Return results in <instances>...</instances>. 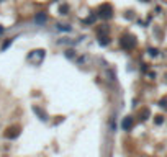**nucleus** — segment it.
<instances>
[{"mask_svg": "<svg viewBox=\"0 0 167 157\" xmlns=\"http://www.w3.org/2000/svg\"><path fill=\"white\" fill-rule=\"evenodd\" d=\"M98 17L103 18V20H110V18L113 17V7L110 5V3H103V5H100Z\"/></svg>", "mask_w": 167, "mask_h": 157, "instance_id": "nucleus-1", "label": "nucleus"}, {"mask_svg": "<svg viewBox=\"0 0 167 157\" xmlns=\"http://www.w3.org/2000/svg\"><path fill=\"white\" fill-rule=\"evenodd\" d=\"M120 44L123 49H133V47L136 46V39H135V36L133 35H125V36H121V39H120Z\"/></svg>", "mask_w": 167, "mask_h": 157, "instance_id": "nucleus-2", "label": "nucleus"}, {"mask_svg": "<svg viewBox=\"0 0 167 157\" xmlns=\"http://www.w3.org/2000/svg\"><path fill=\"white\" fill-rule=\"evenodd\" d=\"M20 131H21L20 126H10V128H7V129H5L3 136H5L7 139H15V137L20 136Z\"/></svg>", "mask_w": 167, "mask_h": 157, "instance_id": "nucleus-3", "label": "nucleus"}, {"mask_svg": "<svg viewBox=\"0 0 167 157\" xmlns=\"http://www.w3.org/2000/svg\"><path fill=\"white\" fill-rule=\"evenodd\" d=\"M43 58H44V51H41V49H38V51H33L30 56H28V61H33L35 59L36 61V64H40Z\"/></svg>", "mask_w": 167, "mask_h": 157, "instance_id": "nucleus-4", "label": "nucleus"}, {"mask_svg": "<svg viewBox=\"0 0 167 157\" xmlns=\"http://www.w3.org/2000/svg\"><path fill=\"white\" fill-rule=\"evenodd\" d=\"M123 129H125V131H128V129H131V128H133V118L131 116H126L125 118V120H123Z\"/></svg>", "mask_w": 167, "mask_h": 157, "instance_id": "nucleus-5", "label": "nucleus"}, {"mask_svg": "<svg viewBox=\"0 0 167 157\" xmlns=\"http://www.w3.org/2000/svg\"><path fill=\"white\" fill-rule=\"evenodd\" d=\"M35 21L36 23H44L46 21V13H38L35 17Z\"/></svg>", "mask_w": 167, "mask_h": 157, "instance_id": "nucleus-6", "label": "nucleus"}, {"mask_svg": "<svg viewBox=\"0 0 167 157\" xmlns=\"http://www.w3.org/2000/svg\"><path fill=\"white\" fill-rule=\"evenodd\" d=\"M33 110H35V113H38V115L41 116V120H46V113L43 111L41 108H38V107H35V108H33Z\"/></svg>", "mask_w": 167, "mask_h": 157, "instance_id": "nucleus-7", "label": "nucleus"}, {"mask_svg": "<svg viewBox=\"0 0 167 157\" xmlns=\"http://www.w3.org/2000/svg\"><path fill=\"white\" fill-rule=\"evenodd\" d=\"M139 118H141V120H147V118H149V110H147V108H144V110H142V113H139Z\"/></svg>", "mask_w": 167, "mask_h": 157, "instance_id": "nucleus-8", "label": "nucleus"}, {"mask_svg": "<svg viewBox=\"0 0 167 157\" xmlns=\"http://www.w3.org/2000/svg\"><path fill=\"white\" fill-rule=\"evenodd\" d=\"M108 43H110V39H108V38L107 36H100V44H108Z\"/></svg>", "mask_w": 167, "mask_h": 157, "instance_id": "nucleus-9", "label": "nucleus"}, {"mask_svg": "<svg viewBox=\"0 0 167 157\" xmlns=\"http://www.w3.org/2000/svg\"><path fill=\"white\" fill-rule=\"evenodd\" d=\"M69 8H67V5H64V7H61V13H63V15H66V12H67Z\"/></svg>", "mask_w": 167, "mask_h": 157, "instance_id": "nucleus-10", "label": "nucleus"}, {"mask_svg": "<svg viewBox=\"0 0 167 157\" xmlns=\"http://www.w3.org/2000/svg\"><path fill=\"white\" fill-rule=\"evenodd\" d=\"M165 103H167V98H162V100H161V107H164V108H165V107H167Z\"/></svg>", "mask_w": 167, "mask_h": 157, "instance_id": "nucleus-11", "label": "nucleus"}, {"mask_svg": "<svg viewBox=\"0 0 167 157\" xmlns=\"http://www.w3.org/2000/svg\"><path fill=\"white\" fill-rule=\"evenodd\" d=\"M162 123V116H156V125H161Z\"/></svg>", "mask_w": 167, "mask_h": 157, "instance_id": "nucleus-12", "label": "nucleus"}, {"mask_svg": "<svg viewBox=\"0 0 167 157\" xmlns=\"http://www.w3.org/2000/svg\"><path fill=\"white\" fill-rule=\"evenodd\" d=\"M149 54L151 56H157V49H149Z\"/></svg>", "mask_w": 167, "mask_h": 157, "instance_id": "nucleus-13", "label": "nucleus"}, {"mask_svg": "<svg viewBox=\"0 0 167 157\" xmlns=\"http://www.w3.org/2000/svg\"><path fill=\"white\" fill-rule=\"evenodd\" d=\"M74 56V51H67V58H72Z\"/></svg>", "mask_w": 167, "mask_h": 157, "instance_id": "nucleus-14", "label": "nucleus"}, {"mask_svg": "<svg viewBox=\"0 0 167 157\" xmlns=\"http://www.w3.org/2000/svg\"><path fill=\"white\" fill-rule=\"evenodd\" d=\"M2 31H3V28H2V26H0V33H2Z\"/></svg>", "mask_w": 167, "mask_h": 157, "instance_id": "nucleus-15", "label": "nucleus"}, {"mask_svg": "<svg viewBox=\"0 0 167 157\" xmlns=\"http://www.w3.org/2000/svg\"><path fill=\"white\" fill-rule=\"evenodd\" d=\"M144 2H147V0H144Z\"/></svg>", "mask_w": 167, "mask_h": 157, "instance_id": "nucleus-16", "label": "nucleus"}]
</instances>
